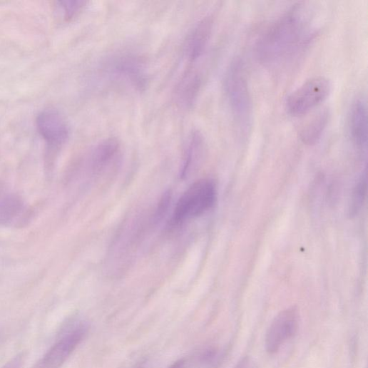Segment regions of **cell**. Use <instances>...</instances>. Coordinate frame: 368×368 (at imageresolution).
<instances>
[{
  "mask_svg": "<svg viewBox=\"0 0 368 368\" xmlns=\"http://www.w3.org/2000/svg\"><path fill=\"white\" fill-rule=\"evenodd\" d=\"M25 361L23 353L19 354L0 368H22Z\"/></svg>",
  "mask_w": 368,
  "mask_h": 368,
  "instance_id": "obj_17",
  "label": "cell"
},
{
  "mask_svg": "<svg viewBox=\"0 0 368 368\" xmlns=\"http://www.w3.org/2000/svg\"><path fill=\"white\" fill-rule=\"evenodd\" d=\"M57 8L61 12L63 19L66 21H70L76 18L86 6L85 1H71V0H66V1H58L56 3Z\"/></svg>",
  "mask_w": 368,
  "mask_h": 368,
  "instance_id": "obj_15",
  "label": "cell"
},
{
  "mask_svg": "<svg viewBox=\"0 0 368 368\" xmlns=\"http://www.w3.org/2000/svg\"><path fill=\"white\" fill-rule=\"evenodd\" d=\"M217 188L213 180L203 178L195 181L178 200L171 218V225H179L198 218L215 205Z\"/></svg>",
  "mask_w": 368,
  "mask_h": 368,
  "instance_id": "obj_3",
  "label": "cell"
},
{
  "mask_svg": "<svg viewBox=\"0 0 368 368\" xmlns=\"http://www.w3.org/2000/svg\"><path fill=\"white\" fill-rule=\"evenodd\" d=\"M24 201L16 195H9L0 199V224L8 225L24 221Z\"/></svg>",
  "mask_w": 368,
  "mask_h": 368,
  "instance_id": "obj_13",
  "label": "cell"
},
{
  "mask_svg": "<svg viewBox=\"0 0 368 368\" xmlns=\"http://www.w3.org/2000/svg\"><path fill=\"white\" fill-rule=\"evenodd\" d=\"M329 118L328 108H322L315 113L300 127L299 134L301 140L309 145L317 143L327 128Z\"/></svg>",
  "mask_w": 368,
  "mask_h": 368,
  "instance_id": "obj_12",
  "label": "cell"
},
{
  "mask_svg": "<svg viewBox=\"0 0 368 368\" xmlns=\"http://www.w3.org/2000/svg\"><path fill=\"white\" fill-rule=\"evenodd\" d=\"M122 148L116 138L101 141L90 151L87 165L94 173H101L117 164L121 160Z\"/></svg>",
  "mask_w": 368,
  "mask_h": 368,
  "instance_id": "obj_10",
  "label": "cell"
},
{
  "mask_svg": "<svg viewBox=\"0 0 368 368\" xmlns=\"http://www.w3.org/2000/svg\"><path fill=\"white\" fill-rule=\"evenodd\" d=\"M185 361L183 359H180L172 363L168 368H183Z\"/></svg>",
  "mask_w": 368,
  "mask_h": 368,
  "instance_id": "obj_18",
  "label": "cell"
},
{
  "mask_svg": "<svg viewBox=\"0 0 368 368\" xmlns=\"http://www.w3.org/2000/svg\"><path fill=\"white\" fill-rule=\"evenodd\" d=\"M107 71L113 80L136 89L144 87L147 80L144 63L131 54L113 57L107 66Z\"/></svg>",
  "mask_w": 368,
  "mask_h": 368,
  "instance_id": "obj_7",
  "label": "cell"
},
{
  "mask_svg": "<svg viewBox=\"0 0 368 368\" xmlns=\"http://www.w3.org/2000/svg\"><path fill=\"white\" fill-rule=\"evenodd\" d=\"M366 190V179L365 177L362 178L359 182L358 185L356 188L355 192L354 193L353 201H352V211L356 213L360 208L365 195Z\"/></svg>",
  "mask_w": 368,
  "mask_h": 368,
  "instance_id": "obj_16",
  "label": "cell"
},
{
  "mask_svg": "<svg viewBox=\"0 0 368 368\" xmlns=\"http://www.w3.org/2000/svg\"><path fill=\"white\" fill-rule=\"evenodd\" d=\"M203 138L199 132H194L190 138L185 155L180 170V177L186 178L198 162L203 148Z\"/></svg>",
  "mask_w": 368,
  "mask_h": 368,
  "instance_id": "obj_14",
  "label": "cell"
},
{
  "mask_svg": "<svg viewBox=\"0 0 368 368\" xmlns=\"http://www.w3.org/2000/svg\"><path fill=\"white\" fill-rule=\"evenodd\" d=\"M87 330L85 324L73 327L32 368H60L83 341Z\"/></svg>",
  "mask_w": 368,
  "mask_h": 368,
  "instance_id": "obj_8",
  "label": "cell"
},
{
  "mask_svg": "<svg viewBox=\"0 0 368 368\" xmlns=\"http://www.w3.org/2000/svg\"><path fill=\"white\" fill-rule=\"evenodd\" d=\"M305 3L293 6L265 31L257 45L260 61L270 63L292 50L302 39L311 18Z\"/></svg>",
  "mask_w": 368,
  "mask_h": 368,
  "instance_id": "obj_1",
  "label": "cell"
},
{
  "mask_svg": "<svg viewBox=\"0 0 368 368\" xmlns=\"http://www.w3.org/2000/svg\"><path fill=\"white\" fill-rule=\"evenodd\" d=\"M226 97L240 133L246 136L250 131L252 118V103L242 61L233 60L225 75Z\"/></svg>",
  "mask_w": 368,
  "mask_h": 368,
  "instance_id": "obj_2",
  "label": "cell"
},
{
  "mask_svg": "<svg viewBox=\"0 0 368 368\" xmlns=\"http://www.w3.org/2000/svg\"><path fill=\"white\" fill-rule=\"evenodd\" d=\"M235 368H250L249 362L246 359H243L237 365Z\"/></svg>",
  "mask_w": 368,
  "mask_h": 368,
  "instance_id": "obj_19",
  "label": "cell"
},
{
  "mask_svg": "<svg viewBox=\"0 0 368 368\" xmlns=\"http://www.w3.org/2000/svg\"><path fill=\"white\" fill-rule=\"evenodd\" d=\"M36 126L47 145V159L49 160L67 142L69 136L68 124L60 113L48 109L39 114Z\"/></svg>",
  "mask_w": 368,
  "mask_h": 368,
  "instance_id": "obj_5",
  "label": "cell"
},
{
  "mask_svg": "<svg viewBox=\"0 0 368 368\" xmlns=\"http://www.w3.org/2000/svg\"><path fill=\"white\" fill-rule=\"evenodd\" d=\"M349 126L351 138L360 150H366L367 144V111L366 101L358 98L352 103Z\"/></svg>",
  "mask_w": 368,
  "mask_h": 368,
  "instance_id": "obj_11",
  "label": "cell"
},
{
  "mask_svg": "<svg viewBox=\"0 0 368 368\" xmlns=\"http://www.w3.org/2000/svg\"><path fill=\"white\" fill-rule=\"evenodd\" d=\"M213 24L212 16H205L189 35L183 50L188 67H195L204 56L212 36Z\"/></svg>",
  "mask_w": 368,
  "mask_h": 368,
  "instance_id": "obj_9",
  "label": "cell"
},
{
  "mask_svg": "<svg viewBox=\"0 0 368 368\" xmlns=\"http://www.w3.org/2000/svg\"><path fill=\"white\" fill-rule=\"evenodd\" d=\"M331 81L324 76L307 80L288 97L287 109L294 116L307 114L324 102L332 91Z\"/></svg>",
  "mask_w": 368,
  "mask_h": 368,
  "instance_id": "obj_4",
  "label": "cell"
},
{
  "mask_svg": "<svg viewBox=\"0 0 368 368\" xmlns=\"http://www.w3.org/2000/svg\"><path fill=\"white\" fill-rule=\"evenodd\" d=\"M299 319V312L296 307L282 311L274 318L265 334V346L268 354L277 353L297 334Z\"/></svg>",
  "mask_w": 368,
  "mask_h": 368,
  "instance_id": "obj_6",
  "label": "cell"
}]
</instances>
